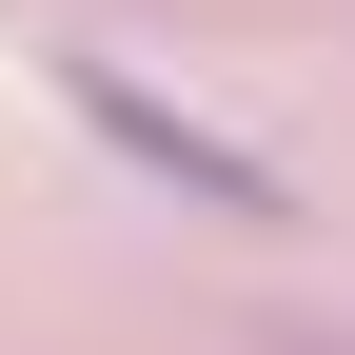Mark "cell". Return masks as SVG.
<instances>
[{
    "label": "cell",
    "mask_w": 355,
    "mask_h": 355,
    "mask_svg": "<svg viewBox=\"0 0 355 355\" xmlns=\"http://www.w3.org/2000/svg\"><path fill=\"white\" fill-rule=\"evenodd\" d=\"M60 99L99 119V139L139 158V178H178V198H198V217H257V237H277V217H296V178L257 158V139H217L198 99H158V79H139V60H99V40H79V60H60Z\"/></svg>",
    "instance_id": "cell-1"
}]
</instances>
